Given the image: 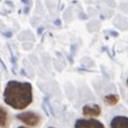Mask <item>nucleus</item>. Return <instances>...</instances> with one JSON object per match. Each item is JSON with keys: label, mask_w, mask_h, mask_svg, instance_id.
Segmentation results:
<instances>
[{"label": "nucleus", "mask_w": 128, "mask_h": 128, "mask_svg": "<svg viewBox=\"0 0 128 128\" xmlns=\"http://www.w3.org/2000/svg\"><path fill=\"white\" fill-rule=\"evenodd\" d=\"M83 114L86 116H98L100 114V107L98 105H86L83 107Z\"/></svg>", "instance_id": "39448f33"}, {"label": "nucleus", "mask_w": 128, "mask_h": 128, "mask_svg": "<svg viewBox=\"0 0 128 128\" xmlns=\"http://www.w3.org/2000/svg\"><path fill=\"white\" fill-rule=\"evenodd\" d=\"M75 128H105L100 121L95 119H80L75 122Z\"/></svg>", "instance_id": "7ed1b4c3"}, {"label": "nucleus", "mask_w": 128, "mask_h": 128, "mask_svg": "<svg viewBox=\"0 0 128 128\" xmlns=\"http://www.w3.org/2000/svg\"><path fill=\"white\" fill-rule=\"evenodd\" d=\"M9 122V118L8 114H7V111L4 108V107L0 106V127H7Z\"/></svg>", "instance_id": "423d86ee"}, {"label": "nucleus", "mask_w": 128, "mask_h": 128, "mask_svg": "<svg viewBox=\"0 0 128 128\" xmlns=\"http://www.w3.org/2000/svg\"><path fill=\"white\" fill-rule=\"evenodd\" d=\"M105 103L108 105H116L118 102H119V96L116 95H108L105 97Z\"/></svg>", "instance_id": "0eeeda50"}, {"label": "nucleus", "mask_w": 128, "mask_h": 128, "mask_svg": "<svg viewBox=\"0 0 128 128\" xmlns=\"http://www.w3.org/2000/svg\"><path fill=\"white\" fill-rule=\"evenodd\" d=\"M18 128H28V127H18Z\"/></svg>", "instance_id": "6e6552de"}, {"label": "nucleus", "mask_w": 128, "mask_h": 128, "mask_svg": "<svg viewBox=\"0 0 128 128\" xmlns=\"http://www.w3.org/2000/svg\"><path fill=\"white\" fill-rule=\"evenodd\" d=\"M18 119L20 121H22L23 124L28 126H37L39 125L40 122V118H39L38 114L34 113V112H24V113H21L18 116Z\"/></svg>", "instance_id": "f03ea898"}, {"label": "nucleus", "mask_w": 128, "mask_h": 128, "mask_svg": "<svg viewBox=\"0 0 128 128\" xmlns=\"http://www.w3.org/2000/svg\"><path fill=\"white\" fill-rule=\"evenodd\" d=\"M6 104L15 110H23L32 102V86L28 82H8L4 92Z\"/></svg>", "instance_id": "f257e3e1"}, {"label": "nucleus", "mask_w": 128, "mask_h": 128, "mask_svg": "<svg viewBox=\"0 0 128 128\" xmlns=\"http://www.w3.org/2000/svg\"><path fill=\"white\" fill-rule=\"evenodd\" d=\"M127 84H128V80H127Z\"/></svg>", "instance_id": "1a4fd4ad"}, {"label": "nucleus", "mask_w": 128, "mask_h": 128, "mask_svg": "<svg viewBox=\"0 0 128 128\" xmlns=\"http://www.w3.org/2000/svg\"><path fill=\"white\" fill-rule=\"evenodd\" d=\"M111 128H128V118L122 116L113 118L111 121Z\"/></svg>", "instance_id": "20e7f679"}]
</instances>
